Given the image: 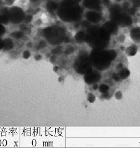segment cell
<instances>
[{
  "instance_id": "10",
  "label": "cell",
  "mask_w": 140,
  "mask_h": 148,
  "mask_svg": "<svg viewBox=\"0 0 140 148\" xmlns=\"http://www.w3.org/2000/svg\"><path fill=\"white\" fill-rule=\"evenodd\" d=\"M6 33V27L4 25L0 22V37H2Z\"/></svg>"
},
{
  "instance_id": "7",
  "label": "cell",
  "mask_w": 140,
  "mask_h": 148,
  "mask_svg": "<svg viewBox=\"0 0 140 148\" xmlns=\"http://www.w3.org/2000/svg\"><path fill=\"white\" fill-rule=\"evenodd\" d=\"M83 5L85 7L90 10L96 9L100 6L99 0H84Z\"/></svg>"
},
{
  "instance_id": "9",
  "label": "cell",
  "mask_w": 140,
  "mask_h": 148,
  "mask_svg": "<svg viewBox=\"0 0 140 148\" xmlns=\"http://www.w3.org/2000/svg\"><path fill=\"white\" fill-rule=\"evenodd\" d=\"M14 46L13 43L12 42V40L10 39H7L4 40V47L3 49H10Z\"/></svg>"
},
{
  "instance_id": "5",
  "label": "cell",
  "mask_w": 140,
  "mask_h": 148,
  "mask_svg": "<svg viewBox=\"0 0 140 148\" xmlns=\"http://www.w3.org/2000/svg\"><path fill=\"white\" fill-rule=\"evenodd\" d=\"M7 14L10 24L19 25L27 20V11L16 5L8 6Z\"/></svg>"
},
{
  "instance_id": "6",
  "label": "cell",
  "mask_w": 140,
  "mask_h": 148,
  "mask_svg": "<svg viewBox=\"0 0 140 148\" xmlns=\"http://www.w3.org/2000/svg\"><path fill=\"white\" fill-rule=\"evenodd\" d=\"M92 64L90 58L84 56H80L74 63V69L79 73L84 74L87 71V68H89L90 64Z\"/></svg>"
},
{
  "instance_id": "2",
  "label": "cell",
  "mask_w": 140,
  "mask_h": 148,
  "mask_svg": "<svg viewBox=\"0 0 140 148\" xmlns=\"http://www.w3.org/2000/svg\"><path fill=\"white\" fill-rule=\"evenodd\" d=\"M85 39L93 49H103L109 43V32L105 28H91L89 29Z\"/></svg>"
},
{
  "instance_id": "3",
  "label": "cell",
  "mask_w": 140,
  "mask_h": 148,
  "mask_svg": "<svg viewBox=\"0 0 140 148\" xmlns=\"http://www.w3.org/2000/svg\"><path fill=\"white\" fill-rule=\"evenodd\" d=\"M113 54L110 51L103 49H94L90 56L92 64L100 70L108 67L113 60Z\"/></svg>"
},
{
  "instance_id": "12",
  "label": "cell",
  "mask_w": 140,
  "mask_h": 148,
  "mask_svg": "<svg viewBox=\"0 0 140 148\" xmlns=\"http://www.w3.org/2000/svg\"><path fill=\"white\" fill-rule=\"evenodd\" d=\"M4 47V40L0 37V50L2 49Z\"/></svg>"
},
{
  "instance_id": "4",
  "label": "cell",
  "mask_w": 140,
  "mask_h": 148,
  "mask_svg": "<svg viewBox=\"0 0 140 148\" xmlns=\"http://www.w3.org/2000/svg\"><path fill=\"white\" fill-rule=\"evenodd\" d=\"M43 36L52 45H59L64 40L65 33L63 29L57 26L46 27L43 30Z\"/></svg>"
},
{
  "instance_id": "1",
  "label": "cell",
  "mask_w": 140,
  "mask_h": 148,
  "mask_svg": "<svg viewBox=\"0 0 140 148\" xmlns=\"http://www.w3.org/2000/svg\"><path fill=\"white\" fill-rule=\"evenodd\" d=\"M56 14L64 22H73L80 18L81 9L75 0H62L59 3Z\"/></svg>"
},
{
  "instance_id": "8",
  "label": "cell",
  "mask_w": 140,
  "mask_h": 148,
  "mask_svg": "<svg viewBox=\"0 0 140 148\" xmlns=\"http://www.w3.org/2000/svg\"><path fill=\"white\" fill-rule=\"evenodd\" d=\"M87 17L88 20L92 22H98L100 20L101 18L99 14L93 11L88 12L87 14Z\"/></svg>"
},
{
  "instance_id": "11",
  "label": "cell",
  "mask_w": 140,
  "mask_h": 148,
  "mask_svg": "<svg viewBox=\"0 0 140 148\" xmlns=\"http://www.w3.org/2000/svg\"><path fill=\"white\" fill-rule=\"evenodd\" d=\"M133 5L137 7H140V0H132Z\"/></svg>"
},
{
  "instance_id": "13",
  "label": "cell",
  "mask_w": 140,
  "mask_h": 148,
  "mask_svg": "<svg viewBox=\"0 0 140 148\" xmlns=\"http://www.w3.org/2000/svg\"><path fill=\"white\" fill-rule=\"evenodd\" d=\"M54 1H58V0H54Z\"/></svg>"
}]
</instances>
